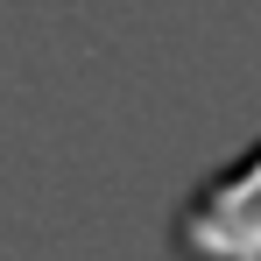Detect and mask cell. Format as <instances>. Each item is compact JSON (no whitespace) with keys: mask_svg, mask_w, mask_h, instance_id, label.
<instances>
[{"mask_svg":"<svg viewBox=\"0 0 261 261\" xmlns=\"http://www.w3.org/2000/svg\"><path fill=\"white\" fill-rule=\"evenodd\" d=\"M170 240L184 261H261V141L184 198Z\"/></svg>","mask_w":261,"mask_h":261,"instance_id":"cell-1","label":"cell"}]
</instances>
